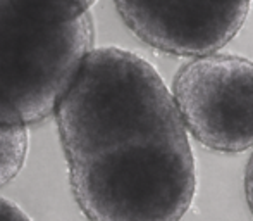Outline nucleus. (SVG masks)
I'll return each instance as SVG.
<instances>
[{"label": "nucleus", "instance_id": "obj_1", "mask_svg": "<svg viewBox=\"0 0 253 221\" xmlns=\"http://www.w3.org/2000/svg\"><path fill=\"white\" fill-rule=\"evenodd\" d=\"M55 117L73 195L90 221H181L188 213L197 190L191 144L147 59L93 49Z\"/></svg>", "mask_w": 253, "mask_h": 221}, {"label": "nucleus", "instance_id": "obj_2", "mask_svg": "<svg viewBox=\"0 0 253 221\" xmlns=\"http://www.w3.org/2000/svg\"><path fill=\"white\" fill-rule=\"evenodd\" d=\"M93 40L90 12L55 0H0V123L28 128L55 114Z\"/></svg>", "mask_w": 253, "mask_h": 221}, {"label": "nucleus", "instance_id": "obj_3", "mask_svg": "<svg viewBox=\"0 0 253 221\" xmlns=\"http://www.w3.org/2000/svg\"><path fill=\"white\" fill-rule=\"evenodd\" d=\"M170 95L186 131L205 147H253V60L219 52L198 55L177 69Z\"/></svg>", "mask_w": 253, "mask_h": 221}, {"label": "nucleus", "instance_id": "obj_4", "mask_svg": "<svg viewBox=\"0 0 253 221\" xmlns=\"http://www.w3.org/2000/svg\"><path fill=\"white\" fill-rule=\"evenodd\" d=\"M126 26L157 51L179 57L219 52L243 28L252 0H114Z\"/></svg>", "mask_w": 253, "mask_h": 221}, {"label": "nucleus", "instance_id": "obj_5", "mask_svg": "<svg viewBox=\"0 0 253 221\" xmlns=\"http://www.w3.org/2000/svg\"><path fill=\"white\" fill-rule=\"evenodd\" d=\"M28 128L0 123V187L21 173L28 156Z\"/></svg>", "mask_w": 253, "mask_h": 221}, {"label": "nucleus", "instance_id": "obj_6", "mask_svg": "<svg viewBox=\"0 0 253 221\" xmlns=\"http://www.w3.org/2000/svg\"><path fill=\"white\" fill-rule=\"evenodd\" d=\"M0 221H33L16 202L0 197Z\"/></svg>", "mask_w": 253, "mask_h": 221}, {"label": "nucleus", "instance_id": "obj_7", "mask_svg": "<svg viewBox=\"0 0 253 221\" xmlns=\"http://www.w3.org/2000/svg\"><path fill=\"white\" fill-rule=\"evenodd\" d=\"M245 197H247V204L253 215V154L247 165V171H245Z\"/></svg>", "mask_w": 253, "mask_h": 221}, {"label": "nucleus", "instance_id": "obj_8", "mask_svg": "<svg viewBox=\"0 0 253 221\" xmlns=\"http://www.w3.org/2000/svg\"><path fill=\"white\" fill-rule=\"evenodd\" d=\"M57 2L71 7V9L76 10V12H80V14H86V12H90L91 5H93L97 0H57Z\"/></svg>", "mask_w": 253, "mask_h": 221}]
</instances>
